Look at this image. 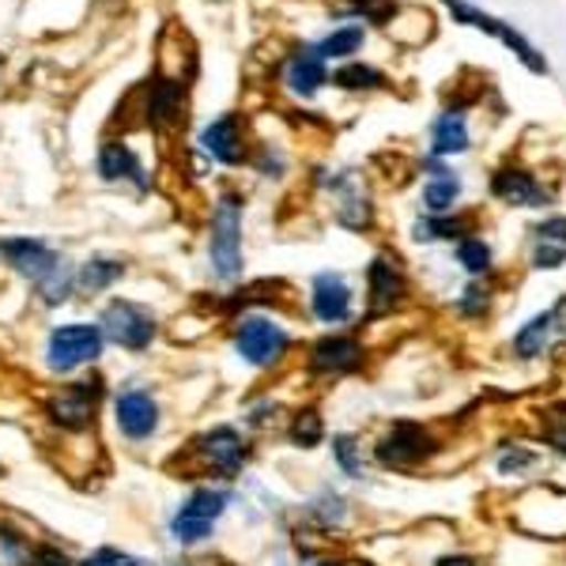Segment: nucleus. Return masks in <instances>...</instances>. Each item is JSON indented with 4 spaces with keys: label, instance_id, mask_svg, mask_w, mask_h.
<instances>
[{
    "label": "nucleus",
    "instance_id": "1a4fd4ad",
    "mask_svg": "<svg viewBox=\"0 0 566 566\" xmlns=\"http://www.w3.org/2000/svg\"><path fill=\"white\" fill-rule=\"evenodd\" d=\"M434 450H438V442L423 431V427L397 423L386 438H381L374 453H378V461L386 464V469H412V464L431 458Z\"/></svg>",
    "mask_w": 566,
    "mask_h": 566
},
{
    "label": "nucleus",
    "instance_id": "2eb2a0df",
    "mask_svg": "<svg viewBox=\"0 0 566 566\" xmlns=\"http://www.w3.org/2000/svg\"><path fill=\"white\" fill-rule=\"evenodd\" d=\"M363 363V344L352 336H325L310 352V370L317 374H348Z\"/></svg>",
    "mask_w": 566,
    "mask_h": 566
},
{
    "label": "nucleus",
    "instance_id": "ddd939ff",
    "mask_svg": "<svg viewBox=\"0 0 566 566\" xmlns=\"http://www.w3.org/2000/svg\"><path fill=\"white\" fill-rule=\"evenodd\" d=\"M310 303H314L317 322L340 325L352 317V287L344 283V276H336V272H322V276L314 280V295H310Z\"/></svg>",
    "mask_w": 566,
    "mask_h": 566
},
{
    "label": "nucleus",
    "instance_id": "aec40b11",
    "mask_svg": "<svg viewBox=\"0 0 566 566\" xmlns=\"http://www.w3.org/2000/svg\"><path fill=\"white\" fill-rule=\"evenodd\" d=\"M322 84H325V57H322V50H317V45H306V50H298L295 57H291L287 87L295 91V95L310 98Z\"/></svg>",
    "mask_w": 566,
    "mask_h": 566
},
{
    "label": "nucleus",
    "instance_id": "5701e85b",
    "mask_svg": "<svg viewBox=\"0 0 566 566\" xmlns=\"http://www.w3.org/2000/svg\"><path fill=\"white\" fill-rule=\"evenodd\" d=\"M336 219H340L344 227H367L370 223V200L367 193H359V189L352 186V178H340L336 181Z\"/></svg>",
    "mask_w": 566,
    "mask_h": 566
},
{
    "label": "nucleus",
    "instance_id": "473e14b6",
    "mask_svg": "<svg viewBox=\"0 0 566 566\" xmlns=\"http://www.w3.org/2000/svg\"><path fill=\"white\" fill-rule=\"evenodd\" d=\"M27 566H72V559L61 547H34V552L27 555Z\"/></svg>",
    "mask_w": 566,
    "mask_h": 566
},
{
    "label": "nucleus",
    "instance_id": "9b49d317",
    "mask_svg": "<svg viewBox=\"0 0 566 566\" xmlns=\"http://www.w3.org/2000/svg\"><path fill=\"white\" fill-rule=\"evenodd\" d=\"M563 336H566V298H559V303L552 310H544V314H536L533 322L514 336V352H517V359H541V355L552 348L555 340H563Z\"/></svg>",
    "mask_w": 566,
    "mask_h": 566
},
{
    "label": "nucleus",
    "instance_id": "dca6fc26",
    "mask_svg": "<svg viewBox=\"0 0 566 566\" xmlns=\"http://www.w3.org/2000/svg\"><path fill=\"white\" fill-rule=\"evenodd\" d=\"M200 148L212 155L216 163H223V167H234V163H242L245 144H242L239 117H234V114H223L219 122L208 125V129L200 133Z\"/></svg>",
    "mask_w": 566,
    "mask_h": 566
},
{
    "label": "nucleus",
    "instance_id": "c756f323",
    "mask_svg": "<svg viewBox=\"0 0 566 566\" xmlns=\"http://www.w3.org/2000/svg\"><path fill=\"white\" fill-rule=\"evenodd\" d=\"M458 261L464 264V272L483 276V272L491 269V245L483 239H461L458 242Z\"/></svg>",
    "mask_w": 566,
    "mask_h": 566
},
{
    "label": "nucleus",
    "instance_id": "7ed1b4c3",
    "mask_svg": "<svg viewBox=\"0 0 566 566\" xmlns=\"http://www.w3.org/2000/svg\"><path fill=\"white\" fill-rule=\"evenodd\" d=\"M103 328L98 325H84V322H72L61 325L50 333V344H45V355H50V367L57 374H69L84 363H95L103 355Z\"/></svg>",
    "mask_w": 566,
    "mask_h": 566
},
{
    "label": "nucleus",
    "instance_id": "20e7f679",
    "mask_svg": "<svg viewBox=\"0 0 566 566\" xmlns=\"http://www.w3.org/2000/svg\"><path fill=\"white\" fill-rule=\"evenodd\" d=\"M227 502L231 495L219 488H200L193 491L186 502H181V510L175 514V522H170V536H175L178 544H200L212 536L216 522L223 517Z\"/></svg>",
    "mask_w": 566,
    "mask_h": 566
},
{
    "label": "nucleus",
    "instance_id": "c85d7f7f",
    "mask_svg": "<svg viewBox=\"0 0 566 566\" xmlns=\"http://www.w3.org/2000/svg\"><path fill=\"white\" fill-rule=\"evenodd\" d=\"M461 234H464V219L438 216V219H419V223H416V239H419V242H438V239H461Z\"/></svg>",
    "mask_w": 566,
    "mask_h": 566
},
{
    "label": "nucleus",
    "instance_id": "b1692460",
    "mask_svg": "<svg viewBox=\"0 0 566 566\" xmlns=\"http://www.w3.org/2000/svg\"><path fill=\"white\" fill-rule=\"evenodd\" d=\"M122 272H125V269H122V261L95 258V261H87L84 269H80L76 283H80V291H84V295H98V291H106L109 283L122 276Z\"/></svg>",
    "mask_w": 566,
    "mask_h": 566
},
{
    "label": "nucleus",
    "instance_id": "2f4dec72",
    "mask_svg": "<svg viewBox=\"0 0 566 566\" xmlns=\"http://www.w3.org/2000/svg\"><path fill=\"white\" fill-rule=\"evenodd\" d=\"M80 566H144V563L129 552H117V547H98V552L87 555Z\"/></svg>",
    "mask_w": 566,
    "mask_h": 566
},
{
    "label": "nucleus",
    "instance_id": "6e6552de",
    "mask_svg": "<svg viewBox=\"0 0 566 566\" xmlns=\"http://www.w3.org/2000/svg\"><path fill=\"white\" fill-rule=\"evenodd\" d=\"M103 336H109V340L122 344V348H129V352H144L155 340V317L144 306L117 298V303H109L103 314Z\"/></svg>",
    "mask_w": 566,
    "mask_h": 566
},
{
    "label": "nucleus",
    "instance_id": "393cba45",
    "mask_svg": "<svg viewBox=\"0 0 566 566\" xmlns=\"http://www.w3.org/2000/svg\"><path fill=\"white\" fill-rule=\"evenodd\" d=\"M458 197H461V181L458 178H434L431 186L423 189V205H427V212H434V216L453 212Z\"/></svg>",
    "mask_w": 566,
    "mask_h": 566
},
{
    "label": "nucleus",
    "instance_id": "f03ea898",
    "mask_svg": "<svg viewBox=\"0 0 566 566\" xmlns=\"http://www.w3.org/2000/svg\"><path fill=\"white\" fill-rule=\"evenodd\" d=\"M208 258H212V272L219 280L242 276V205H239V197H223L216 205Z\"/></svg>",
    "mask_w": 566,
    "mask_h": 566
},
{
    "label": "nucleus",
    "instance_id": "a211bd4d",
    "mask_svg": "<svg viewBox=\"0 0 566 566\" xmlns=\"http://www.w3.org/2000/svg\"><path fill=\"white\" fill-rule=\"evenodd\" d=\"M98 175H103L106 181H136L140 189H148L144 167L133 155L129 144H117V140L103 144V151H98Z\"/></svg>",
    "mask_w": 566,
    "mask_h": 566
},
{
    "label": "nucleus",
    "instance_id": "72a5a7b5",
    "mask_svg": "<svg viewBox=\"0 0 566 566\" xmlns=\"http://www.w3.org/2000/svg\"><path fill=\"white\" fill-rule=\"evenodd\" d=\"M533 464V453H525V450H514V453H502L499 458V472L502 476H510V472H522Z\"/></svg>",
    "mask_w": 566,
    "mask_h": 566
},
{
    "label": "nucleus",
    "instance_id": "423d86ee",
    "mask_svg": "<svg viewBox=\"0 0 566 566\" xmlns=\"http://www.w3.org/2000/svg\"><path fill=\"white\" fill-rule=\"evenodd\" d=\"M234 348L253 367H276L287 355V333L269 317H242L239 333H234Z\"/></svg>",
    "mask_w": 566,
    "mask_h": 566
},
{
    "label": "nucleus",
    "instance_id": "a878e982",
    "mask_svg": "<svg viewBox=\"0 0 566 566\" xmlns=\"http://www.w3.org/2000/svg\"><path fill=\"white\" fill-rule=\"evenodd\" d=\"M333 453H336V464L344 469V476L363 480V472H367V464H363V446L355 442L352 434H336L333 438Z\"/></svg>",
    "mask_w": 566,
    "mask_h": 566
},
{
    "label": "nucleus",
    "instance_id": "4be33fe9",
    "mask_svg": "<svg viewBox=\"0 0 566 566\" xmlns=\"http://www.w3.org/2000/svg\"><path fill=\"white\" fill-rule=\"evenodd\" d=\"M464 148H469V125H464V114L461 109H446V114L434 122L431 151L434 155H458Z\"/></svg>",
    "mask_w": 566,
    "mask_h": 566
},
{
    "label": "nucleus",
    "instance_id": "f3484780",
    "mask_svg": "<svg viewBox=\"0 0 566 566\" xmlns=\"http://www.w3.org/2000/svg\"><path fill=\"white\" fill-rule=\"evenodd\" d=\"M563 261H566V216H552L533 231V269H559Z\"/></svg>",
    "mask_w": 566,
    "mask_h": 566
},
{
    "label": "nucleus",
    "instance_id": "412c9836",
    "mask_svg": "<svg viewBox=\"0 0 566 566\" xmlns=\"http://www.w3.org/2000/svg\"><path fill=\"white\" fill-rule=\"evenodd\" d=\"M148 122L155 129H175L181 122V87L170 84V80H159L151 87V98H148Z\"/></svg>",
    "mask_w": 566,
    "mask_h": 566
},
{
    "label": "nucleus",
    "instance_id": "c9c22d12",
    "mask_svg": "<svg viewBox=\"0 0 566 566\" xmlns=\"http://www.w3.org/2000/svg\"><path fill=\"white\" fill-rule=\"evenodd\" d=\"M438 566H476V559H469V555H446V559H438Z\"/></svg>",
    "mask_w": 566,
    "mask_h": 566
},
{
    "label": "nucleus",
    "instance_id": "39448f33",
    "mask_svg": "<svg viewBox=\"0 0 566 566\" xmlns=\"http://www.w3.org/2000/svg\"><path fill=\"white\" fill-rule=\"evenodd\" d=\"M446 8L453 12V20L458 23H469V27H476V31H483V34H491V39H499L506 50H514L517 53V61L528 69V72H547V61L536 53V45L528 42V39H522V34L514 31L510 23H502V20H495V15H488V12H480V8H472L469 0H442Z\"/></svg>",
    "mask_w": 566,
    "mask_h": 566
},
{
    "label": "nucleus",
    "instance_id": "bb28decb",
    "mask_svg": "<svg viewBox=\"0 0 566 566\" xmlns=\"http://www.w3.org/2000/svg\"><path fill=\"white\" fill-rule=\"evenodd\" d=\"M359 45H363V27L348 23V27H340V31L328 34L317 50H322V57L328 61V57H348V53H355Z\"/></svg>",
    "mask_w": 566,
    "mask_h": 566
},
{
    "label": "nucleus",
    "instance_id": "4468645a",
    "mask_svg": "<svg viewBox=\"0 0 566 566\" xmlns=\"http://www.w3.org/2000/svg\"><path fill=\"white\" fill-rule=\"evenodd\" d=\"M491 193H495L502 205H517V208H544L552 193L536 181L528 170H499L495 178H491Z\"/></svg>",
    "mask_w": 566,
    "mask_h": 566
},
{
    "label": "nucleus",
    "instance_id": "6ab92c4d",
    "mask_svg": "<svg viewBox=\"0 0 566 566\" xmlns=\"http://www.w3.org/2000/svg\"><path fill=\"white\" fill-rule=\"evenodd\" d=\"M405 295V276L389 258H378L370 264V314H386Z\"/></svg>",
    "mask_w": 566,
    "mask_h": 566
},
{
    "label": "nucleus",
    "instance_id": "7c9ffc66",
    "mask_svg": "<svg viewBox=\"0 0 566 566\" xmlns=\"http://www.w3.org/2000/svg\"><path fill=\"white\" fill-rule=\"evenodd\" d=\"M333 84L348 87V91H363V87H378L381 84V72H374L370 65H344L333 76Z\"/></svg>",
    "mask_w": 566,
    "mask_h": 566
},
{
    "label": "nucleus",
    "instance_id": "9d476101",
    "mask_svg": "<svg viewBox=\"0 0 566 566\" xmlns=\"http://www.w3.org/2000/svg\"><path fill=\"white\" fill-rule=\"evenodd\" d=\"M98 392L103 386L98 381H72L50 400V419L65 431H84L95 419V405H98Z\"/></svg>",
    "mask_w": 566,
    "mask_h": 566
},
{
    "label": "nucleus",
    "instance_id": "f257e3e1",
    "mask_svg": "<svg viewBox=\"0 0 566 566\" xmlns=\"http://www.w3.org/2000/svg\"><path fill=\"white\" fill-rule=\"evenodd\" d=\"M0 253H4L15 272H23V276L39 287L42 303L57 306L69 298L76 276H72L69 264L61 261L45 242H39V239H4L0 242Z\"/></svg>",
    "mask_w": 566,
    "mask_h": 566
},
{
    "label": "nucleus",
    "instance_id": "cd10ccee",
    "mask_svg": "<svg viewBox=\"0 0 566 566\" xmlns=\"http://www.w3.org/2000/svg\"><path fill=\"white\" fill-rule=\"evenodd\" d=\"M322 438H325V427H322V416H317L314 408L295 416V423H291V442H295L298 450H314Z\"/></svg>",
    "mask_w": 566,
    "mask_h": 566
},
{
    "label": "nucleus",
    "instance_id": "f704fd0d",
    "mask_svg": "<svg viewBox=\"0 0 566 566\" xmlns=\"http://www.w3.org/2000/svg\"><path fill=\"white\" fill-rule=\"evenodd\" d=\"M464 295H469V298L461 303L464 314H480V310L488 306V298H480V291H464Z\"/></svg>",
    "mask_w": 566,
    "mask_h": 566
},
{
    "label": "nucleus",
    "instance_id": "0eeeda50",
    "mask_svg": "<svg viewBox=\"0 0 566 566\" xmlns=\"http://www.w3.org/2000/svg\"><path fill=\"white\" fill-rule=\"evenodd\" d=\"M193 453L205 469L223 472V476H239L250 461V446L234 427H212L208 434H200L193 442Z\"/></svg>",
    "mask_w": 566,
    "mask_h": 566
},
{
    "label": "nucleus",
    "instance_id": "e433bc0d",
    "mask_svg": "<svg viewBox=\"0 0 566 566\" xmlns=\"http://www.w3.org/2000/svg\"><path fill=\"white\" fill-rule=\"evenodd\" d=\"M547 442H555V450L566 458V431H547Z\"/></svg>",
    "mask_w": 566,
    "mask_h": 566
},
{
    "label": "nucleus",
    "instance_id": "4c0bfd02",
    "mask_svg": "<svg viewBox=\"0 0 566 566\" xmlns=\"http://www.w3.org/2000/svg\"><path fill=\"white\" fill-rule=\"evenodd\" d=\"M186 566H189V563H186Z\"/></svg>",
    "mask_w": 566,
    "mask_h": 566
},
{
    "label": "nucleus",
    "instance_id": "f8f14e48",
    "mask_svg": "<svg viewBox=\"0 0 566 566\" xmlns=\"http://www.w3.org/2000/svg\"><path fill=\"white\" fill-rule=\"evenodd\" d=\"M114 419H117V431L133 442H144L159 431V405L151 400V392L144 389H125L114 405Z\"/></svg>",
    "mask_w": 566,
    "mask_h": 566
}]
</instances>
